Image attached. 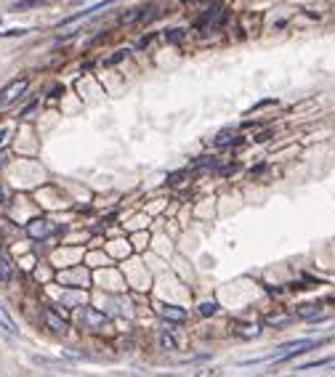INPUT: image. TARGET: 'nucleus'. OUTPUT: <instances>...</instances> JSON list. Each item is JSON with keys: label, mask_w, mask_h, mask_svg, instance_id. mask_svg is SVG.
<instances>
[{"label": "nucleus", "mask_w": 335, "mask_h": 377, "mask_svg": "<svg viewBox=\"0 0 335 377\" xmlns=\"http://www.w3.org/2000/svg\"><path fill=\"white\" fill-rule=\"evenodd\" d=\"M0 327H3L8 335H16V332H19V327L14 324V319H11V313L3 308V305H0Z\"/></svg>", "instance_id": "nucleus-9"}, {"label": "nucleus", "mask_w": 335, "mask_h": 377, "mask_svg": "<svg viewBox=\"0 0 335 377\" xmlns=\"http://www.w3.org/2000/svg\"><path fill=\"white\" fill-rule=\"evenodd\" d=\"M295 313L301 316V319L317 322L319 313H322V303H303V305H298V308H295Z\"/></svg>", "instance_id": "nucleus-4"}, {"label": "nucleus", "mask_w": 335, "mask_h": 377, "mask_svg": "<svg viewBox=\"0 0 335 377\" xmlns=\"http://www.w3.org/2000/svg\"><path fill=\"white\" fill-rule=\"evenodd\" d=\"M27 88H29V77H16V80H11L8 85L0 90V107H11L16 99H21L27 93Z\"/></svg>", "instance_id": "nucleus-1"}, {"label": "nucleus", "mask_w": 335, "mask_h": 377, "mask_svg": "<svg viewBox=\"0 0 335 377\" xmlns=\"http://www.w3.org/2000/svg\"><path fill=\"white\" fill-rule=\"evenodd\" d=\"M263 170H266V165H256V168L250 170V178H258V175H261Z\"/></svg>", "instance_id": "nucleus-19"}, {"label": "nucleus", "mask_w": 335, "mask_h": 377, "mask_svg": "<svg viewBox=\"0 0 335 377\" xmlns=\"http://www.w3.org/2000/svg\"><path fill=\"white\" fill-rule=\"evenodd\" d=\"M6 136H8V131L3 128V131H0V144H3V141H6Z\"/></svg>", "instance_id": "nucleus-25"}, {"label": "nucleus", "mask_w": 335, "mask_h": 377, "mask_svg": "<svg viewBox=\"0 0 335 377\" xmlns=\"http://www.w3.org/2000/svg\"><path fill=\"white\" fill-rule=\"evenodd\" d=\"M152 38H155V35H146V38H141V40H138V48H144V45H149V43H152Z\"/></svg>", "instance_id": "nucleus-23"}, {"label": "nucleus", "mask_w": 335, "mask_h": 377, "mask_svg": "<svg viewBox=\"0 0 335 377\" xmlns=\"http://www.w3.org/2000/svg\"><path fill=\"white\" fill-rule=\"evenodd\" d=\"M11 279H14V266H11V261H8L6 255H0V281L8 285Z\"/></svg>", "instance_id": "nucleus-8"}, {"label": "nucleus", "mask_w": 335, "mask_h": 377, "mask_svg": "<svg viewBox=\"0 0 335 377\" xmlns=\"http://www.w3.org/2000/svg\"><path fill=\"white\" fill-rule=\"evenodd\" d=\"M128 53H131V51L120 48L117 53H112V56H107V58H104V67H114V64H120L123 58H128Z\"/></svg>", "instance_id": "nucleus-14"}, {"label": "nucleus", "mask_w": 335, "mask_h": 377, "mask_svg": "<svg viewBox=\"0 0 335 377\" xmlns=\"http://www.w3.org/2000/svg\"><path fill=\"white\" fill-rule=\"evenodd\" d=\"M157 311H160V316L163 319H168V322H187V311L184 308H176V305H165V303H160L157 305Z\"/></svg>", "instance_id": "nucleus-3"}, {"label": "nucleus", "mask_w": 335, "mask_h": 377, "mask_svg": "<svg viewBox=\"0 0 335 377\" xmlns=\"http://www.w3.org/2000/svg\"><path fill=\"white\" fill-rule=\"evenodd\" d=\"M29 29L24 27H19V29H6V32H0V38H16V35H27Z\"/></svg>", "instance_id": "nucleus-18"}, {"label": "nucleus", "mask_w": 335, "mask_h": 377, "mask_svg": "<svg viewBox=\"0 0 335 377\" xmlns=\"http://www.w3.org/2000/svg\"><path fill=\"white\" fill-rule=\"evenodd\" d=\"M239 136H237V131H232V128H226V131H221L216 136V146H232V144H239Z\"/></svg>", "instance_id": "nucleus-6"}, {"label": "nucleus", "mask_w": 335, "mask_h": 377, "mask_svg": "<svg viewBox=\"0 0 335 377\" xmlns=\"http://www.w3.org/2000/svg\"><path fill=\"white\" fill-rule=\"evenodd\" d=\"M45 0H16L14 6H11V11H32V8H43Z\"/></svg>", "instance_id": "nucleus-10"}, {"label": "nucleus", "mask_w": 335, "mask_h": 377, "mask_svg": "<svg viewBox=\"0 0 335 377\" xmlns=\"http://www.w3.org/2000/svg\"><path fill=\"white\" fill-rule=\"evenodd\" d=\"M48 221L45 218H38V221H32L29 226H27V231H29V237H35V239H40V237H45V234H48Z\"/></svg>", "instance_id": "nucleus-7"}, {"label": "nucleus", "mask_w": 335, "mask_h": 377, "mask_svg": "<svg viewBox=\"0 0 335 377\" xmlns=\"http://www.w3.org/2000/svg\"><path fill=\"white\" fill-rule=\"evenodd\" d=\"M181 3H184V6H187V3H197V0H181Z\"/></svg>", "instance_id": "nucleus-26"}, {"label": "nucleus", "mask_w": 335, "mask_h": 377, "mask_svg": "<svg viewBox=\"0 0 335 377\" xmlns=\"http://www.w3.org/2000/svg\"><path fill=\"white\" fill-rule=\"evenodd\" d=\"M80 324L88 327V329H96V327H101V324H104V313H99V311L90 308V305H85L83 313H80Z\"/></svg>", "instance_id": "nucleus-2"}, {"label": "nucleus", "mask_w": 335, "mask_h": 377, "mask_svg": "<svg viewBox=\"0 0 335 377\" xmlns=\"http://www.w3.org/2000/svg\"><path fill=\"white\" fill-rule=\"evenodd\" d=\"M160 345H163L165 351H176V348H178V340L173 337V335H168V327L160 332Z\"/></svg>", "instance_id": "nucleus-11"}, {"label": "nucleus", "mask_w": 335, "mask_h": 377, "mask_svg": "<svg viewBox=\"0 0 335 377\" xmlns=\"http://www.w3.org/2000/svg\"><path fill=\"white\" fill-rule=\"evenodd\" d=\"M45 324H48L56 335H67V329H69V327H67V322H64V319H59V316H56L53 311H45Z\"/></svg>", "instance_id": "nucleus-5"}, {"label": "nucleus", "mask_w": 335, "mask_h": 377, "mask_svg": "<svg viewBox=\"0 0 335 377\" xmlns=\"http://www.w3.org/2000/svg\"><path fill=\"white\" fill-rule=\"evenodd\" d=\"M237 170V165L232 162V165H226V168H221V175H229V173H234Z\"/></svg>", "instance_id": "nucleus-22"}, {"label": "nucleus", "mask_w": 335, "mask_h": 377, "mask_svg": "<svg viewBox=\"0 0 335 377\" xmlns=\"http://www.w3.org/2000/svg\"><path fill=\"white\" fill-rule=\"evenodd\" d=\"M319 367H335V359H319V361H309L303 367H298L295 372H306V369H319Z\"/></svg>", "instance_id": "nucleus-13"}, {"label": "nucleus", "mask_w": 335, "mask_h": 377, "mask_svg": "<svg viewBox=\"0 0 335 377\" xmlns=\"http://www.w3.org/2000/svg\"><path fill=\"white\" fill-rule=\"evenodd\" d=\"M269 138H271V131H263L256 136V144H263V141H269Z\"/></svg>", "instance_id": "nucleus-20"}, {"label": "nucleus", "mask_w": 335, "mask_h": 377, "mask_svg": "<svg viewBox=\"0 0 335 377\" xmlns=\"http://www.w3.org/2000/svg\"><path fill=\"white\" fill-rule=\"evenodd\" d=\"M6 202V188H3V183H0V205Z\"/></svg>", "instance_id": "nucleus-24"}, {"label": "nucleus", "mask_w": 335, "mask_h": 377, "mask_svg": "<svg viewBox=\"0 0 335 377\" xmlns=\"http://www.w3.org/2000/svg\"><path fill=\"white\" fill-rule=\"evenodd\" d=\"M200 313H202V316H216V313H218V303H216V300L200 303Z\"/></svg>", "instance_id": "nucleus-16"}, {"label": "nucleus", "mask_w": 335, "mask_h": 377, "mask_svg": "<svg viewBox=\"0 0 335 377\" xmlns=\"http://www.w3.org/2000/svg\"><path fill=\"white\" fill-rule=\"evenodd\" d=\"M248 329H242V327H234L237 329V335H242V337H258L261 335V327L258 324H245Z\"/></svg>", "instance_id": "nucleus-15"}, {"label": "nucleus", "mask_w": 335, "mask_h": 377, "mask_svg": "<svg viewBox=\"0 0 335 377\" xmlns=\"http://www.w3.org/2000/svg\"><path fill=\"white\" fill-rule=\"evenodd\" d=\"M184 173H187V170H181V173H170V178H168V183H178V181L184 178Z\"/></svg>", "instance_id": "nucleus-21"}, {"label": "nucleus", "mask_w": 335, "mask_h": 377, "mask_svg": "<svg viewBox=\"0 0 335 377\" xmlns=\"http://www.w3.org/2000/svg\"><path fill=\"white\" fill-rule=\"evenodd\" d=\"M287 322H290V316H269L266 319V324H271V327H285Z\"/></svg>", "instance_id": "nucleus-17"}, {"label": "nucleus", "mask_w": 335, "mask_h": 377, "mask_svg": "<svg viewBox=\"0 0 335 377\" xmlns=\"http://www.w3.org/2000/svg\"><path fill=\"white\" fill-rule=\"evenodd\" d=\"M163 38L168 43H184V38H187V29H181V27H173V29H165Z\"/></svg>", "instance_id": "nucleus-12"}]
</instances>
